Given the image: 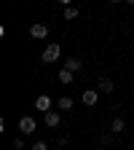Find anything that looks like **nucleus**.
<instances>
[{
	"label": "nucleus",
	"instance_id": "obj_1",
	"mask_svg": "<svg viewBox=\"0 0 134 150\" xmlns=\"http://www.w3.org/2000/svg\"><path fill=\"white\" fill-rule=\"evenodd\" d=\"M59 54H62V46H59V43L46 46V51H43V62H59Z\"/></svg>",
	"mask_w": 134,
	"mask_h": 150
},
{
	"label": "nucleus",
	"instance_id": "obj_2",
	"mask_svg": "<svg viewBox=\"0 0 134 150\" xmlns=\"http://www.w3.org/2000/svg\"><path fill=\"white\" fill-rule=\"evenodd\" d=\"M19 129H22V134H32V131L38 129V126H35V118H30V115H24L22 121H19Z\"/></svg>",
	"mask_w": 134,
	"mask_h": 150
},
{
	"label": "nucleus",
	"instance_id": "obj_3",
	"mask_svg": "<svg viewBox=\"0 0 134 150\" xmlns=\"http://www.w3.org/2000/svg\"><path fill=\"white\" fill-rule=\"evenodd\" d=\"M30 35L35 38V40H43V38L48 35V27H46V24H32V27H30Z\"/></svg>",
	"mask_w": 134,
	"mask_h": 150
},
{
	"label": "nucleus",
	"instance_id": "obj_4",
	"mask_svg": "<svg viewBox=\"0 0 134 150\" xmlns=\"http://www.w3.org/2000/svg\"><path fill=\"white\" fill-rule=\"evenodd\" d=\"M35 107L40 112H51V97H46V94H40V97L35 99Z\"/></svg>",
	"mask_w": 134,
	"mask_h": 150
},
{
	"label": "nucleus",
	"instance_id": "obj_5",
	"mask_svg": "<svg viewBox=\"0 0 134 150\" xmlns=\"http://www.w3.org/2000/svg\"><path fill=\"white\" fill-rule=\"evenodd\" d=\"M65 70H70V72H81V70H83V64H81V59H75V56H72V59H67V62H65Z\"/></svg>",
	"mask_w": 134,
	"mask_h": 150
},
{
	"label": "nucleus",
	"instance_id": "obj_6",
	"mask_svg": "<svg viewBox=\"0 0 134 150\" xmlns=\"http://www.w3.org/2000/svg\"><path fill=\"white\" fill-rule=\"evenodd\" d=\"M46 126L48 129H56V126H59V112H54V110L46 112Z\"/></svg>",
	"mask_w": 134,
	"mask_h": 150
},
{
	"label": "nucleus",
	"instance_id": "obj_7",
	"mask_svg": "<svg viewBox=\"0 0 134 150\" xmlns=\"http://www.w3.org/2000/svg\"><path fill=\"white\" fill-rule=\"evenodd\" d=\"M81 99H83V105H89V107H91V105H97V91H83V97H81Z\"/></svg>",
	"mask_w": 134,
	"mask_h": 150
},
{
	"label": "nucleus",
	"instance_id": "obj_8",
	"mask_svg": "<svg viewBox=\"0 0 134 150\" xmlns=\"http://www.w3.org/2000/svg\"><path fill=\"white\" fill-rule=\"evenodd\" d=\"M113 88H116V86H113V81H110V78H99V91H105V94H110Z\"/></svg>",
	"mask_w": 134,
	"mask_h": 150
},
{
	"label": "nucleus",
	"instance_id": "obj_9",
	"mask_svg": "<svg viewBox=\"0 0 134 150\" xmlns=\"http://www.w3.org/2000/svg\"><path fill=\"white\" fill-rule=\"evenodd\" d=\"M110 129H113V131H116V134H118V131H123V129H126V123H123V118H113V123H110Z\"/></svg>",
	"mask_w": 134,
	"mask_h": 150
},
{
	"label": "nucleus",
	"instance_id": "obj_10",
	"mask_svg": "<svg viewBox=\"0 0 134 150\" xmlns=\"http://www.w3.org/2000/svg\"><path fill=\"white\" fill-rule=\"evenodd\" d=\"M70 81H72V72L62 67V70H59V83H70Z\"/></svg>",
	"mask_w": 134,
	"mask_h": 150
},
{
	"label": "nucleus",
	"instance_id": "obj_11",
	"mask_svg": "<svg viewBox=\"0 0 134 150\" xmlns=\"http://www.w3.org/2000/svg\"><path fill=\"white\" fill-rule=\"evenodd\" d=\"M59 110H72V99L70 97H62L59 99Z\"/></svg>",
	"mask_w": 134,
	"mask_h": 150
},
{
	"label": "nucleus",
	"instance_id": "obj_12",
	"mask_svg": "<svg viewBox=\"0 0 134 150\" xmlns=\"http://www.w3.org/2000/svg\"><path fill=\"white\" fill-rule=\"evenodd\" d=\"M65 19H78V8L67 6V8H65Z\"/></svg>",
	"mask_w": 134,
	"mask_h": 150
},
{
	"label": "nucleus",
	"instance_id": "obj_13",
	"mask_svg": "<svg viewBox=\"0 0 134 150\" xmlns=\"http://www.w3.org/2000/svg\"><path fill=\"white\" fill-rule=\"evenodd\" d=\"M22 147H24V139L16 137V139H13V150H22Z\"/></svg>",
	"mask_w": 134,
	"mask_h": 150
},
{
	"label": "nucleus",
	"instance_id": "obj_14",
	"mask_svg": "<svg viewBox=\"0 0 134 150\" xmlns=\"http://www.w3.org/2000/svg\"><path fill=\"white\" fill-rule=\"evenodd\" d=\"M32 150H48V145H46V142H35Z\"/></svg>",
	"mask_w": 134,
	"mask_h": 150
}]
</instances>
